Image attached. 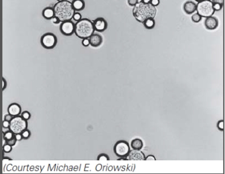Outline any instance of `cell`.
<instances>
[{
    "label": "cell",
    "mask_w": 225,
    "mask_h": 174,
    "mask_svg": "<svg viewBox=\"0 0 225 174\" xmlns=\"http://www.w3.org/2000/svg\"><path fill=\"white\" fill-rule=\"evenodd\" d=\"M196 11L202 17L205 18L213 16L215 12L211 0H202L198 2Z\"/></svg>",
    "instance_id": "4"
},
{
    "label": "cell",
    "mask_w": 225,
    "mask_h": 174,
    "mask_svg": "<svg viewBox=\"0 0 225 174\" xmlns=\"http://www.w3.org/2000/svg\"><path fill=\"white\" fill-rule=\"evenodd\" d=\"M141 2L145 4H150L151 0H141Z\"/></svg>",
    "instance_id": "39"
},
{
    "label": "cell",
    "mask_w": 225,
    "mask_h": 174,
    "mask_svg": "<svg viewBox=\"0 0 225 174\" xmlns=\"http://www.w3.org/2000/svg\"><path fill=\"white\" fill-rule=\"evenodd\" d=\"M127 160H143L145 159V155L144 153L140 150H133L130 151L128 155L126 156Z\"/></svg>",
    "instance_id": "10"
},
{
    "label": "cell",
    "mask_w": 225,
    "mask_h": 174,
    "mask_svg": "<svg viewBox=\"0 0 225 174\" xmlns=\"http://www.w3.org/2000/svg\"><path fill=\"white\" fill-rule=\"evenodd\" d=\"M8 112L13 116H18L21 113V107L17 103H11L8 107Z\"/></svg>",
    "instance_id": "13"
},
{
    "label": "cell",
    "mask_w": 225,
    "mask_h": 174,
    "mask_svg": "<svg viewBox=\"0 0 225 174\" xmlns=\"http://www.w3.org/2000/svg\"><path fill=\"white\" fill-rule=\"evenodd\" d=\"M53 9L55 10V16L58 17L61 22L72 20L76 12L73 8L72 2L68 0L57 2L54 5Z\"/></svg>",
    "instance_id": "2"
},
{
    "label": "cell",
    "mask_w": 225,
    "mask_h": 174,
    "mask_svg": "<svg viewBox=\"0 0 225 174\" xmlns=\"http://www.w3.org/2000/svg\"><path fill=\"white\" fill-rule=\"evenodd\" d=\"M58 42L56 35L52 33H46L41 38V44L47 49L55 48Z\"/></svg>",
    "instance_id": "6"
},
{
    "label": "cell",
    "mask_w": 225,
    "mask_h": 174,
    "mask_svg": "<svg viewBox=\"0 0 225 174\" xmlns=\"http://www.w3.org/2000/svg\"><path fill=\"white\" fill-rule=\"evenodd\" d=\"M218 127L221 130H223V128H224V123H223V120H221L218 122Z\"/></svg>",
    "instance_id": "34"
},
{
    "label": "cell",
    "mask_w": 225,
    "mask_h": 174,
    "mask_svg": "<svg viewBox=\"0 0 225 174\" xmlns=\"http://www.w3.org/2000/svg\"><path fill=\"white\" fill-rule=\"evenodd\" d=\"M2 126L4 128H9L10 127V122L7 120H4L2 123Z\"/></svg>",
    "instance_id": "31"
},
{
    "label": "cell",
    "mask_w": 225,
    "mask_h": 174,
    "mask_svg": "<svg viewBox=\"0 0 225 174\" xmlns=\"http://www.w3.org/2000/svg\"><path fill=\"white\" fill-rule=\"evenodd\" d=\"M213 3H218L223 5L224 4V0H211Z\"/></svg>",
    "instance_id": "37"
},
{
    "label": "cell",
    "mask_w": 225,
    "mask_h": 174,
    "mask_svg": "<svg viewBox=\"0 0 225 174\" xmlns=\"http://www.w3.org/2000/svg\"><path fill=\"white\" fill-rule=\"evenodd\" d=\"M13 117H14V116H12V115H10V114H6V115L5 116V117H4V120H7V121H9V122H10V121L12 120V119L13 118Z\"/></svg>",
    "instance_id": "33"
},
{
    "label": "cell",
    "mask_w": 225,
    "mask_h": 174,
    "mask_svg": "<svg viewBox=\"0 0 225 174\" xmlns=\"http://www.w3.org/2000/svg\"><path fill=\"white\" fill-rule=\"evenodd\" d=\"M17 140H16L15 136L12 138V139H10V140H5V142L6 143H7L8 144L10 145L11 146H14L15 144H16V142H17Z\"/></svg>",
    "instance_id": "27"
},
{
    "label": "cell",
    "mask_w": 225,
    "mask_h": 174,
    "mask_svg": "<svg viewBox=\"0 0 225 174\" xmlns=\"http://www.w3.org/2000/svg\"><path fill=\"white\" fill-rule=\"evenodd\" d=\"M128 4L131 6H134L138 3V0H128Z\"/></svg>",
    "instance_id": "30"
},
{
    "label": "cell",
    "mask_w": 225,
    "mask_h": 174,
    "mask_svg": "<svg viewBox=\"0 0 225 174\" xmlns=\"http://www.w3.org/2000/svg\"><path fill=\"white\" fill-rule=\"evenodd\" d=\"M3 150L5 153H9L12 151V146L7 143H5L3 146Z\"/></svg>",
    "instance_id": "23"
},
{
    "label": "cell",
    "mask_w": 225,
    "mask_h": 174,
    "mask_svg": "<svg viewBox=\"0 0 225 174\" xmlns=\"http://www.w3.org/2000/svg\"><path fill=\"white\" fill-rule=\"evenodd\" d=\"M57 2H61V1H63L64 0H57Z\"/></svg>",
    "instance_id": "41"
},
{
    "label": "cell",
    "mask_w": 225,
    "mask_h": 174,
    "mask_svg": "<svg viewBox=\"0 0 225 174\" xmlns=\"http://www.w3.org/2000/svg\"><path fill=\"white\" fill-rule=\"evenodd\" d=\"M130 151L129 143L125 140L118 141L114 146V152L118 157H126Z\"/></svg>",
    "instance_id": "7"
},
{
    "label": "cell",
    "mask_w": 225,
    "mask_h": 174,
    "mask_svg": "<svg viewBox=\"0 0 225 174\" xmlns=\"http://www.w3.org/2000/svg\"><path fill=\"white\" fill-rule=\"evenodd\" d=\"M144 26L147 29H152L155 27V21L154 18H150L146 19L144 22Z\"/></svg>",
    "instance_id": "18"
},
{
    "label": "cell",
    "mask_w": 225,
    "mask_h": 174,
    "mask_svg": "<svg viewBox=\"0 0 225 174\" xmlns=\"http://www.w3.org/2000/svg\"><path fill=\"white\" fill-rule=\"evenodd\" d=\"M146 160H155V158L153 155H150L148 156L146 158H145Z\"/></svg>",
    "instance_id": "36"
},
{
    "label": "cell",
    "mask_w": 225,
    "mask_h": 174,
    "mask_svg": "<svg viewBox=\"0 0 225 174\" xmlns=\"http://www.w3.org/2000/svg\"><path fill=\"white\" fill-rule=\"evenodd\" d=\"M82 45L85 47H89L90 45V41L89 38L82 39Z\"/></svg>",
    "instance_id": "28"
},
{
    "label": "cell",
    "mask_w": 225,
    "mask_h": 174,
    "mask_svg": "<svg viewBox=\"0 0 225 174\" xmlns=\"http://www.w3.org/2000/svg\"><path fill=\"white\" fill-rule=\"evenodd\" d=\"M72 4L76 12L83 10L85 8V2L84 0H73Z\"/></svg>",
    "instance_id": "16"
},
{
    "label": "cell",
    "mask_w": 225,
    "mask_h": 174,
    "mask_svg": "<svg viewBox=\"0 0 225 174\" xmlns=\"http://www.w3.org/2000/svg\"><path fill=\"white\" fill-rule=\"evenodd\" d=\"M59 30L62 34L70 36L74 33L75 23L72 20L62 22L59 26Z\"/></svg>",
    "instance_id": "8"
},
{
    "label": "cell",
    "mask_w": 225,
    "mask_h": 174,
    "mask_svg": "<svg viewBox=\"0 0 225 174\" xmlns=\"http://www.w3.org/2000/svg\"><path fill=\"white\" fill-rule=\"evenodd\" d=\"M15 138H16V140L17 141H20V140H21L22 139H23L21 134H15Z\"/></svg>",
    "instance_id": "35"
},
{
    "label": "cell",
    "mask_w": 225,
    "mask_h": 174,
    "mask_svg": "<svg viewBox=\"0 0 225 174\" xmlns=\"http://www.w3.org/2000/svg\"><path fill=\"white\" fill-rule=\"evenodd\" d=\"M21 116L22 117V118L24 119L25 120H28L29 119H31V113L27 111H25L21 113Z\"/></svg>",
    "instance_id": "21"
},
{
    "label": "cell",
    "mask_w": 225,
    "mask_h": 174,
    "mask_svg": "<svg viewBox=\"0 0 225 174\" xmlns=\"http://www.w3.org/2000/svg\"><path fill=\"white\" fill-rule=\"evenodd\" d=\"M97 160H109V157L108 155L106 154H101L98 156L97 157Z\"/></svg>",
    "instance_id": "25"
},
{
    "label": "cell",
    "mask_w": 225,
    "mask_h": 174,
    "mask_svg": "<svg viewBox=\"0 0 225 174\" xmlns=\"http://www.w3.org/2000/svg\"><path fill=\"white\" fill-rule=\"evenodd\" d=\"M197 4L193 1H187L183 5V10L187 14H193L196 11Z\"/></svg>",
    "instance_id": "14"
},
{
    "label": "cell",
    "mask_w": 225,
    "mask_h": 174,
    "mask_svg": "<svg viewBox=\"0 0 225 174\" xmlns=\"http://www.w3.org/2000/svg\"><path fill=\"white\" fill-rule=\"evenodd\" d=\"M157 14V9L151 4H145L138 2L133 9V15L136 20L143 23L146 19L154 18Z\"/></svg>",
    "instance_id": "1"
},
{
    "label": "cell",
    "mask_w": 225,
    "mask_h": 174,
    "mask_svg": "<svg viewBox=\"0 0 225 174\" xmlns=\"http://www.w3.org/2000/svg\"><path fill=\"white\" fill-rule=\"evenodd\" d=\"M27 120H25L21 115L14 116L12 120L10 122L9 130L16 134H21L22 132L27 129Z\"/></svg>",
    "instance_id": "5"
},
{
    "label": "cell",
    "mask_w": 225,
    "mask_h": 174,
    "mask_svg": "<svg viewBox=\"0 0 225 174\" xmlns=\"http://www.w3.org/2000/svg\"><path fill=\"white\" fill-rule=\"evenodd\" d=\"M223 5H222L221 4H218V3H213V8L214 10V11H219L221 10L222 8Z\"/></svg>",
    "instance_id": "26"
},
{
    "label": "cell",
    "mask_w": 225,
    "mask_h": 174,
    "mask_svg": "<svg viewBox=\"0 0 225 174\" xmlns=\"http://www.w3.org/2000/svg\"><path fill=\"white\" fill-rule=\"evenodd\" d=\"M21 134H22V136L23 139H27L28 138H29L31 137V132H30L29 130L26 129V130H24V131L21 133Z\"/></svg>",
    "instance_id": "22"
},
{
    "label": "cell",
    "mask_w": 225,
    "mask_h": 174,
    "mask_svg": "<svg viewBox=\"0 0 225 174\" xmlns=\"http://www.w3.org/2000/svg\"><path fill=\"white\" fill-rule=\"evenodd\" d=\"M95 31L103 32L108 28V24L106 19L102 17H98L93 22Z\"/></svg>",
    "instance_id": "9"
},
{
    "label": "cell",
    "mask_w": 225,
    "mask_h": 174,
    "mask_svg": "<svg viewBox=\"0 0 225 174\" xmlns=\"http://www.w3.org/2000/svg\"><path fill=\"white\" fill-rule=\"evenodd\" d=\"M42 16L45 19L51 20V19L55 16L54 9L50 6L44 8L42 12Z\"/></svg>",
    "instance_id": "15"
},
{
    "label": "cell",
    "mask_w": 225,
    "mask_h": 174,
    "mask_svg": "<svg viewBox=\"0 0 225 174\" xmlns=\"http://www.w3.org/2000/svg\"><path fill=\"white\" fill-rule=\"evenodd\" d=\"M202 17L200 16L198 13H196L195 14H193L191 16V19L192 21L195 22V23H198L199 22L201 19H202Z\"/></svg>",
    "instance_id": "20"
},
{
    "label": "cell",
    "mask_w": 225,
    "mask_h": 174,
    "mask_svg": "<svg viewBox=\"0 0 225 174\" xmlns=\"http://www.w3.org/2000/svg\"><path fill=\"white\" fill-rule=\"evenodd\" d=\"M82 15L81 13H80L79 12H75L74 15L73 16V19L76 22H78L79 21H80L82 19Z\"/></svg>",
    "instance_id": "24"
},
{
    "label": "cell",
    "mask_w": 225,
    "mask_h": 174,
    "mask_svg": "<svg viewBox=\"0 0 225 174\" xmlns=\"http://www.w3.org/2000/svg\"><path fill=\"white\" fill-rule=\"evenodd\" d=\"M15 136V134L9 130V131L4 132V139L5 140H8L13 138Z\"/></svg>",
    "instance_id": "19"
},
{
    "label": "cell",
    "mask_w": 225,
    "mask_h": 174,
    "mask_svg": "<svg viewBox=\"0 0 225 174\" xmlns=\"http://www.w3.org/2000/svg\"><path fill=\"white\" fill-rule=\"evenodd\" d=\"M51 22H52V23H54V24H55V25H57V24H59V23H61V21L59 20V19L57 17H56L55 16V17H53L51 19Z\"/></svg>",
    "instance_id": "29"
},
{
    "label": "cell",
    "mask_w": 225,
    "mask_h": 174,
    "mask_svg": "<svg viewBox=\"0 0 225 174\" xmlns=\"http://www.w3.org/2000/svg\"><path fill=\"white\" fill-rule=\"evenodd\" d=\"M204 23L207 29L212 30L217 28L219 25V22L216 17L212 16L206 18Z\"/></svg>",
    "instance_id": "11"
},
{
    "label": "cell",
    "mask_w": 225,
    "mask_h": 174,
    "mask_svg": "<svg viewBox=\"0 0 225 174\" xmlns=\"http://www.w3.org/2000/svg\"><path fill=\"white\" fill-rule=\"evenodd\" d=\"M144 143L141 139L136 138L133 139L131 142V147L133 150H141L143 147Z\"/></svg>",
    "instance_id": "17"
},
{
    "label": "cell",
    "mask_w": 225,
    "mask_h": 174,
    "mask_svg": "<svg viewBox=\"0 0 225 174\" xmlns=\"http://www.w3.org/2000/svg\"><path fill=\"white\" fill-rule=\"evenodd\" d=\"M90 45L94 47H100L103 42V38L101 35L94 33L89 38Z\"/></svg>",
    "instance_id": "12"
},
{
    "label": "cell",
    "mask_w": 225,
    "mask_h": 174,
    "mask_svg": "<svg viewBox=\"0 0 225 174\" xmlns=\"http://www.w3.org/2000/svg\"><path fill=\"white\" fill-rule=\"evenodd\" d=\"M150 4L154 6H157L159 5L160 4V1L159 0H151V2H150Z\"/></svg>",
    "instance_id": "32"
},
{
    "label": "cell",
    "mask_w": 225,
    "mask_h": 174,
    "mask_svg": "<svg viewBox=\"0 0 225 174\" xmlns=\"http://www.w3.org/2000/svg\"><path fill=\"white\" fill-rule=\"evenodd\" d=\"M7 86V82L6 81L5 79L3 78H2V90H4L5 89H6Z\"/></svg>",
    "instance_id": "38"
},
{
    "label": "cell",
    "mask_w": 225,
    "mask_h": 174,
    "mask_svg": "<svg viewBox=\"0 0 225 174\" xmlns=\"http://www.w3.org/2000/svg\"><path fill=\"white\" fill-rule=\"evenodd\" d=\"M195 1H197V2H200V1H202V0H195Z\"/></svg>",
    "instance_id": "40"
},
{
    "label": "cell",
    "mask_w": 225,
    "mask_h": 174,
    "mask_svg": "<svg viewBox=\"0 0 225 174\" xmlns=\"http://www.w3.org/2000/svg\"><path fill=\"white\" fill-rule=\"evenodd\" d=\"M94 31L93 23L88 18H82L75 23L74 33L79 38H89L94 33Z\"/></svg>",
    "instance_id": "3"
}]
</instances>
